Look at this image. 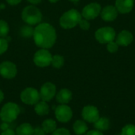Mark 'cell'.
Wrapping results in <instances>:
<instances>
[{"instance_id":"cell-1","label":"cell","mask_w":135,"mask_h":135,"mask_svg":"<svg viewBox=\"0 0 135 135\" xmlns=\"http://www.w3.org/2000/svg\"><path fill=\"white\" fill-rule=\"evenodd\" d=\"M33 38L36 44L44 49L51 48L56 40V32L52 25L42 23L34 28Z\"/></svg>"},{"instance_id":"cell-2","label":"cell","mask_w":135,"mask_h":135,"mask_svg":"<svg viewBox=\"0 0 135 135\" xmlns=\"http://www.w3.org/2000/svg\"><path fill=\"white\" fill-rule=\"evenodd\" d=\"M20 114V108L16 103L8 102L4 104L0 111V118L5 123H13Z\"/></svg>"},{"instance_id":"cell-3","label":"cell","mask_w":135,"mask_h":135,"mask_svg":"<svg viewBox=\"0 0 135 135\" xmlns=\"http://www.w3.org/2000/svg\"><path fill=\"white\" fill-rule=\"evenodd\" d=\"M81 19V13L77 9H72L66 11L62 15L59 20V23L63 28L69 29L74 28L76 25H78Z\"/></svg>"},{"instance_id":"cell-4","label":"cell","mask_w":135,"mask_h":135,"mask_svg":"<svg viewBox=\"0 0 135 135\" xmlns=\"http://www.w3.org/2000/svg\"><path fill=\"white\" fill-rule=\"evenodd\" d=\"M21 17L26 24L29 25H35L41 21L42 13L37 7L28 6L23 9Z\"/></svg>"},{"instance_id":"cell-5","label":"cell","mask_w":135,"mask_h":135,"mask_svg":"<svg viewBox=\"0 0 135 135\" xmlns=\"http://www.w3.org/2000/svg\"><path fill=\"white\" fill-rule=\"evenodd\" d=\"M115 31L112 27H103L97 30L96 40L100 44H108L115 39Z\"/></svg>"},{"instance_id":"cell-6","label":"cell","mask_w":135,"mask_h":135,"mask_svg":"<svg viewBox=\"0 0 135 135\" xmlns=\"http://www.w3.org/2000/svg\"><path fill=\"white\" fill-rule=\"evenodd\" d=\"M21 100L25 104L35 105L40 100V92L32 87L26 88L21 93Z\"/></svg>"},{"instance_id":"cell-7","label":"cell","mask_w":135,"mask_h":135,"mask_svg":"<svg viewBox=\"0 0 135 135\" xmlns=\"http://www.w3.org/2000/svg\"><path fill=\"white\" fill-rule=\"evenodd\" d=\"M52 56L47 49H40L36 52L33 61L39 67H46L51 64Z\"/></svg>"},{"instance_id":"cell-8","label":"cell","mask_w":135,"mask_h":135,"mask_svg":"<svg viewBox=\"0 0 135 135\" xmlns=\"http://www.w3.org/2000/svg\"><path fill=\"white\" fill-rule=\"evenodd\" d=\"M55 115L59 122L67 123L72 119L73 112L68 105L59 104L55 110Z\"/></svg>"},{"instance_id":"cell-9","label":"cell","mask_w":135,"mask_h":135,"mask_svg":"<svg viewBox=\"0 0 135 135\" xmlns=\"http://www.w3.org/2000/svg\"><path fill=\"white\" fill-rule=\"evenodd\" d=\"M56 95V87L53 83L46 82L44 83L40 91V100L45 102L51 101Z\"/></svg>"},{"instance_id":"cell-10","label":"cell","mask_w":135,"mask_h":135,"mask_svg":"<svg viewBox=\"0 0 135 135\" xmlns=\"http://www.w3.org/2000/svg\"><path fill=\"white\" fill-rule=\"evenodd\" d=\"M17 66L9 61L2 62L0 64V75L6 79H12L17 75Z\"/></svg>"},{"instance_id":"cell-11","label":"cell","mask_w":135,"mask_h":135,"mask_svg":"<svg viewBox=\"0 0 135 135\" xmlns=\"http://www.w3.org/2000/svg\"><path fill=\"white\" fill-rule=\"evenodd\" d=\"M100 5L97 2H93L84 7L82 10V16L86 20H93L100 13Z\"/></svg>"},{"instance_id":"cell-12","label":"cell","mask_w":135,"mask_h":135,"mask_svg":"<svg viewBox=\"0 0 135 135\" xmlns=\"http://www.w3.org/2000/svg\"><path fill=\"white\" fill-rule=\"evenodd\" d=\"M81 115L84 120L89 123H95L100 118V114L97 108L92 105H88L83 108Z\"/></svg>"},{"instance_id":"cell-13","label":"cell","mask_w":135,"mask_h":135,"mask_svg":"<svg viewBox=\"0 0 135 135\" xmlns=\"http://www.w3.org/2000/svg\"><path fill=\"white\" fill-rule=\"evenodd\" d=\"M101 17L105 21H113L118 16V10L115 6H107L100 12Z\"/></svg>"},{"instance_id":"cell-14","label":"cell","mask_w":135,"mask_h":135,"mask_svg":"<svg viewBox=\"0 0 135 135\" xmlns=\"http://www.w3.org/2000/svg\"><path fill=\"white\" fill-rule=\"evenodd\" d=\"M134 40V36L132 33L127 30H123L119 33L116 38V44L119 46L127 47L130 45Z\"/></svg>"},{"instance_id":"cell-15","label":"cell","mask_w":135,"mask_h":135,"mask_svg":"<svg viewBox=\"0 0 135 135\" xmlns=\"http://www.w3.org/2000/svg\"><path fill=\"white\" fill-rule=\"evenodd\" d=\"M134 0H116L115 8L121 13H130L134 7Z\"/></svg>"},{"instance_id":"cell-16","label":"cell","mask_w":135,"mask_h":135,"mask_svg":"<svg viewBox=\"0 0 135 135\" xmlns=\"http://www.w3.org/2000/svg\"><path fill=\"white\" fill-rule=\"evenodd\" d=\"M72 99V93L68 89H62L56 94V100L60 104H66Z\"/></svg>"},{"instance_id":"cell-17","label":"cell","mask_w":135,"mask_h":135,"mask_svg":"<svg viewBox=\"0 0 135 135\" xmlns=\"http://www.w3.org/2000/svg\"><path fill=\"white\" fill-rule=\"evenodd\" d=\"M34 110H35V112L36 113V115H38L40 116H44V115H48L50 108H49V105L47 104V102L41 100L35 104Z\"/></svg>"},{"instance_id":"cell-18","label":"cell","mask_w":135,"mask_h":135,"mask_svg":"<svg viewBox=\"0 0 135 135\" xmlns=\"http://www.w3.org/2000/svg\"><path fill=\"white\" fill-rule=\"evenodd\" d=\"M34 128L31 124L28 123H25L21 124L16 129V135H33Z\"/></svg>"},{"instance_id":"cell-19","label":"cell","mask_w":135,"mask_h":135,"mask_svg":"<svg viewBox=\"0 0 135 135\" xmlns=\"http://www.w3.org/2000/svg\"><path fill=\"white\" fill-rule=\"evenodd\" d=\"M41 127L46 134H52L57 129V123L52 119H47L42 123Z\"/></svg>"},{"instance_id":"cell-20","label":"cell","mask_w":135,"mask_h":135,"mask_svg":"<svg viewBox=\"0 0 135 135\" xmlns=\"http://www.w3.org/2000/svg\"><path fill=\"white\" fill-rule=\"evenodd\" d=\"M74 132L77 135L85 134L88 131V126L86 125L85 122L82 120H77L73 126Z\"/></svg>"},{"instance_id":"cell-21","label":"cell","mask_w":135,"mask_h":135,"mask_svg":"<svg viewBox=\"0 0 135 135\" xmlns=\"http://www.w3.org/2000/svg\"><path fill=\"white\" fill-rule=\"evenodd\" d=\"M94 127L100 131H104L110 127V122L107 118H99L97 121L94 123Z\"/></svg>"},{"instance_id":"cell-22","label":"cell","mask_w":135,"mask_h":135,"mask_svg":"<svg viewBox=\"0 0 135 135\" xmlns=\"http://www.w3.org/2000/svg\"><path fill=\"white\" fill-rule=\"evenodd\" d=\"M51 65L55 68H57V69L61 68L64 65V58L59 55H54L51 59Z\"/></svg>"},{"instance_id":"cell-23","label":"cell","mask_w":135,"mask_h":135,"mask_svg":"<svg viewBox=\"0 0 135 135\" xmlns=\"http://www.w3.org/2000/svg\"><path fill=\"white\" fill-rule=\"evenodd\" d=\"M33 33H34V28L29 25H24L21 28V34L24 37L29 38L31 36H33Z\"/></svg>"},{"instance_id":"cell-24","label":"cell","mask_w":135,"mask_h":135,"mask_svg":"<svg viewBox=\"0 0 135 135\" xmlns=\"http://www.w3.org/2000/svg\"><path fill=\"white\" fill-rule=\"evenodd\" d=\"M9 32V25L6 21L0 20V37H6Z\"/></svg>"},{"instance_id":"cell-25","label":"cell","mask_w":135,"mask_h":135,"mask_svg":"<svg viewBox=\"0 0 135 135\" xmlns=\"http://www.w3.org/2000/svg\"><path fill=\"white\" fill-rule=\"evenodd\" d=\"M120 135H135V126L132 124L125 126L123 128Z\"/></svg>"},{"instance_id":"cell-26","label":"cell","mask_w":135,"mask_h":135,"mask_svg":"<svg viewBox=\"0 0 135 135\" xmlns=\"http://www.w3.org/2000/svg\"><path fill=\"white\" fill-rule=\"evenodd\" d=\"M118 47H119V45L115 43V42H109L107 45V49L109 52L111 53H115L118 51Z\"/></svg>"},{"instance_id":"cell-27","label":"cell","mask_w":135,"mask_h":135,"mask_svg":"<svg viewBox=\"0 0 135 135\" xmlns=\"http://www.w3.org/2000/svg\"><path fill=\"white\" fill-rule=\"evenodd\" d=\"M8 48V42L6 39L0 38V55L6 51Z\"/></svg>"},{"instance_id":"cell-28","label":"cell","mask_w":135,"mask_h":135,"mask_svg":"<svg viewBox=\"0 0 135 135\" xmlns=\"http://www.w3.org/2000/svg\"><path fill=\"white\" fill-rule=\"evenodd\" d=\"M52 135H70V132L66 128H59L56 129L52 133Z\"/></svg>"},{"instance_id":"cell-29","label":"cell","mask_w":135,"mask_h":135,"mask_svg":"<svg viewBox=\"0 0 135 135\" xmlns=\"http://www.w3.org/2000/svg\"><path fill=\"white\" fill-rule=\"evenodd\" d=\"M78 24L80 28L83 30H88L90 28V24L86 19H81Z\"/></svg>"},{"instance_id":"cell-30","label":"cell","mask_w":135,"mask_h":135,"mask_svg":"<svg viewBox=\"0 0 135 135\" xmlns=\"http://www.w3.org/2000/svg\"><path fill=\"white\" fill-rule=\"evenodd\" d=\"M45 134H46V133L44 132V131L43 130V128H42V127H38L35 128V129H34V131H33V135H45Z\"/></svg>"},{"instance_id":"cell-31","label":"cell","mask_w":135,"mask_h":135,"mask_svg":"<svg viewBox=\"0 0 135 135\" xmlns=\"http://www.w3.org/2000/svg\"><path fill=\"white\" fill-rule=\"evenodd\" d=\"M85 135H104L103 133L100 131H97V130H93V131H88L86 132Z\"/></svg>"},{"instance_id":"cell-32","label":"cell","mask_w":135,"mask_h":135,"mask_svg":"<svg viewBox=\"0 0 135 135\" xmlns=\"http://www.w3.org/2000/svg\"><path fill=\"white\" fill-rule=\"evenodd\" d=\"M1 135H16V133L11 129H6L2 132Z\"/></svg>"},{"instance_id":"cell-33","label":"cell","mask_w":135,"mask_h":135,"mask_svg":"<svg viewBox=\"0 0 135 135\" xmlns=\"http://www.w3.org/2000/svg\"><path fill=\"white\" fill-rule=\"evenodd\" d=\"M7 2L9 4V5H12V6H14V5H17L19 2H21V0H6Z\"/></svg>"},{"instance_id":"cell-34","label":"cell","mask_w":135,"mask_h":135,"mask_svg":"<svg viewBox=\"0 0 135 135\" xmlns=\"http://www.w3.org/2000/svg\"><path fill=\"white\" fill-rule=\"evenodd\" d=\"M28 2H29L32 4H38L41 2V0H28Z\"/></svg>"},{"instance_id":"cell-35","label":"cell","mask_w":135,"mask_h":135,"mask_svg":"<svg viewBox=\"0 0 135 135\" xmlns=\"http://www.w3.org/2000/svg\"><path fill=\"white\" fill-rule=\"evenodd\" d=\"M3 100H4V93H3V92L0 89V104L2 102Z\"/></svg>"},{"instance_id":"cell-36","label":"cell","mask_w":135,"mask_h":135,"mask_svg":"<svg viewBox=\"0 0 135 135\" xmlns=\"http://www.w3.org/2000/svg\"><path fill=\"white\" fill-rule=\"evenodd\" d=\"M59 0H49V2H57Z\"/></svg>"},{"instance_id":"cell-37","label":"cell","mask_w":135,"mask_h":135,"mask_svg":"<svg viewBox=\"0 0 135 135\" xmlns=\"http://www.w3.org/2000/svg\"><path fill=\"white\" fill-rule=\"evenodd\" d=\"M70 1H71V2H78L79 0H70Z\"/></svg>"}]
</instances>
